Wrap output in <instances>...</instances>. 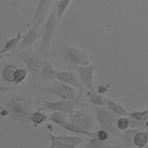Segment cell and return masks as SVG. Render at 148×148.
Listing matches in <instances>:
<instances>
[{
    "instance_id": "obj_4",
    "label": "cell",
    "mask_w": 148,
    "mask_h": 148,
    "mask_svg": "<svg viewBox=\"0 0 148 148\" xmlns=\"http://www.w3.org/2000/svg\"><path fill=\"white\" fill-rule=\"evenodd\" d=\"M12 54L19 58L25 64L34 80H36L40 78L43 59L34 52L32 47H29L18 53H13Z\"/></svg>"
},
{
    "instance_id": "obj_17",
    "label": "cell",
    "mask_w": 148,
    "mask_h": 148,
    "mask_svg": "<svg viewBox=\"0 0 148 148\" xmlns=\"http://www.w3.org/2000/svg\"><path fill=\"white\" fill-rule=\"evenodd\" d=\"M119 145L112 144L109 141H102L97 136L91 138L85 145L84 148H118Z\"/></svg>"
},
{
    "instance_id": "obj_31",
    "label": "cell",
    "mask_w": 148,
    "mask_h": 148,
    "mask_svg": "<svg viewBox=\"0 0 148 148\" xmlns=\"http://www.w3.org/2000/svg\"><path fill=\"white\" fill-rule=\"evenodd\" d=\"M97 137L102 141H106L109 138V133L103 130H100L97 132Z\"/></svg>"
},
{
    "instance_id": "obj_22",
    "label": "cell",
    "mask_w": 148,
    "mask_h": 148,
    "mask_svg": "<svg viewBox=\"0 0 148 148\" xmlns=\"http://www.w3.org/2000/svg\"><path fill=\"white\" fill-rule=\"evenodd\" d=\"M133 143L136 147H145L148 143V135L145 131H138L134 137Z\"/></svg>"
},
{
    "instance_id": "obj_1",
    "label": "cell",
    "mask_w": 148,
    "mask_h": 148,
    "mask_svg": "<svg viewBox=\"0 0 148 148\" xmlns=\"http://www.w3.org/2000/svg\"><path fill=\"white\" fill-rule=\"evenodd\" d=\"M40 101H34L20 96H12L5 102L2 101V109L9 110V117L13 120L24 125H31L30 117L34 108Z\"/></svg>"
},
{
    "instance_id": "obj_25",
    "label": "cell",
    "mask_w": 148,
    "mask_h": 148,
    "mask_svg": "<svg viewBox=\"0 0 148 148\" xmlns=\"http://www.w3.org/2000/svg\"><path fill=\"white\" fill-rule=\"evenodd\" d=\"M17 70V67L13 65H8L6 66L2 71V76L3 79L7 82H14Z\"/></svg>"
},
{
    "instance_id": "obj_37",
    "label": "cell",
    "mask_w": 148,
    "mask_h": 148,
    "mask_svg": "<svg viewBox=\"0 0 148 148\" xmlns=\"http://www.w3.org/2000/svg\"><path fill=\"white\" fill-rule=\"evenodd\" d=\"M145 148H148V143H147V145L145 147Z\"/></svg>"
},
{
    "instance_id": "obj_11",
    "label": "cell",
    "mask_w": 148,
    "mask_h": 148,
    "mask_svg": "<svg viewBox=\"0 0 148 148\" xmlns=\"http://www.w3.org/2000/svg\"><path fill=\"white\" fill-rule=\"evenodd\" d=\"M56 80L70 86H73L75 88H77L78 89L77 95L82 97L84 87L79 80L76 71L58 70Z\"/></svg>"
},
{
    "instance_id": "obj_23",
    "label": "cell",
    "mask_w": 148,
    "mask_h": 148,
    "mask_svg": "<svg viewBox=\"0 0 148 148\" xmlns=\"http://www.w3.org/2000/svg\"><path fill=\"white\" fill-rule=\"evenodd\" d=\"M48 120L57 124L60 127L69 121L68 115L58 112H53L52 114L49 116Z\"/></svg>"
},
{
    "instance_id": "obj_3",
    "label": "cell",
    "mask_w": 148,
    "mask_h": 148,
    "mask_svg": "<svg viewBox=\"0 0 148 148\" xmlns=\"http://www.w3.org/2000/svg\"><path fill=\"white\" fill-rule=\"evenodd\" d=\"M61 53L62 58L68 64L77 66L88 65L90 64V61L86 50L79 49L65 43L61 46Z\"/></svg>"
},
{
    "instance_id": "obj_6",
    "label": "cell",
    "mask_w": 148,
    "mask_h": 148,
    "mask_svg": "<svg viewBox=\"0 0 148 148\" xmlns=\"http://www.w3.org/2000/svg\"><path fill=\"white\" fill-rule=\"evenodd\" d=\"M76 103L69 100H59L50 101L46 99L42 101V106L36 110L40 111H51L63 113L68 116L73 114L76 110Z\"/></svg>"
},
{
    "instance_id": "obj_24",
    "label": "cell",
    "mask_w": 148,
    "mask_h": 148,
    "mask_svg": "<svg viewBox=\"0 0 148 148\" xmlns=\"http://www.w3.org/2000/svg\"><path fill=\"white\" fill-rule=\"evenodd\" d=\"M87 95L91 102L95 106L104 107V106H106L103 99V97L95 91H88L87 92Z\"/></svg>"
},
{
    "instance_id": "obj_26",
    "label": "cell",
    "mask_w": 148,
    "mask_h": 148,
    "mask_svg": "<svg viewBox=\"0 0 148 148\" xmlns=\"http://www.w3.org/2000/svg\"><path fill=\"white\" fill-rule=\"evenodd\" d=\"M28 71L27 68H19L17 69L14 77V83L16 84H20L24 82L25 80Z\"/></svg>"
},
{
    "instance_id": "obj_21",
    "label": "cell",
    "mask_w": 148,
    "mask_h": 148,
    "mask_svg": "<svg viewBox=\"0 0 148 148\" xmlns=\"http://www.w3.org/2000/svg\"><path fill=\"white\" fill-rule=\"evenodd\" d=\"M71 2L72 1L71 0H60L56 1V8L55 10L56 13L57 23L58 24L60 23L62 17Z\"/></svg>"
},
{
    "instance_id": "obj_34",
    "label": "cell",
    "mask_w": 148,
    "mask_h": 148,
    "mask_svg": "<svg viewBox=\"0 0 148 148\" xmlns=\"http://www.w3.org/2000/svg\"><path fill=\"white\" fill-rule=\"evenodd\" d=\"M9 111L8 109L6 108L2 109L1 110H0V115L2 117H6V116H9Z\"/></svg>"
},
{
    "instance_id": "obj_39",
    "label": "cell",
    "mask_w": 148,
    "mask_h": 148,
    "mask_svg": "<svg viewBox=\"0 0 148 148\" xmlns=\"http://www.w3.org/2000/svg\"><path fill=\"white\" fill-rule=\"evenodd\" d=\"M34 148H39V147H34Z\"/></svg>"
},
{
    "instance_id": "obj_29",
    "label": "cell",
    "mask_w": 148,
    "mask_h": 148,
    "mask_svg": "<svg viewBox=\"0 0 148 148\" xmlns=\"http://www.w3.org/2000/svg\"><path fill=\"white\" fill-rule=\"evenodd\" d=\"M127 117L129 120V123H130L129 128L138 130L140 131L144 129V125H145V121L136 120V119L131 118L128 116H127Z\"/></svg>"
},
{
    "instance_id": "obj_16",
    "label": "cell",
    "mask_w": 148,
    "mask_h": 148,
    "mask_svg": "<svg viewBox=\"0 0 148 148\" xmlns=\"http://www.w3.org/2000/svg\"><path fill=\"white\" fill-rule=\"evenodd\" d=\"M23 37L24 34L23 35L21 32H19L17 34L16 36H14L12 38L8 40L5 42L2 48L0 50V55L7 54L9 51L14 50L17 48V46Z\"/></svg>"
},
{
    "instance_id": "obj_19",
    "label": "cell",
    "mask_w": 148,
    "mask_h": 148,
    "mask_svg": "<svg viewBox=\"0 0 148 148\" xmlns=\"http://www.w3.org/2000/svg\"><path fill=\"white\" fill-rule=\"evenodd\" d=\"M140 130H135V129H130L128 128L126 130L123 131L121 134L120 137L122 138L124 145L125 148H134L135 147L133 139L135 134Z\"/></svg>"
},
{
    "instance_id": "obj_35",
    "label": "cell",
    "mask_w": 148,
    "mask_h": 148,
    "mask_svg": "<svg viewBox=\"0 0 148 148\" xmlns=\"http://www.w3.org/2000/svg\"><path fill=\"white\" fill-rule=\"evenodd\" d=\"M144 129L146 133L148 135V118L145 120V125H144Z\"/></svg>"
},
{
    "instance_id": "obj_9",
    "label": "cell",
    "mask_w": 148,
    "mask_h": 148,
    "mask_svg": "<svg viewBox=\"0 0 148 148\" xmlns=\"http://www.w3.org/2000/svg\"><path fill=\"white\" fill-rule=\"evenodd\" d=\"M68 120L72 124L87 131H94L95 128L93 116L85 110H76L73 114L68 116Z\"/></svg>"
},
{
    "instance_id": "obj_12",
    "label": "cell",
    "mask_w": 148,
    "mask_h": 148,
    "mask_svg": "<svg viewBox=\"0 0 148 148\" xmlns=\"http://www.w3.org/2000/svg\"><path fill=\"white\" fill-rule=\"evenodd\" d=\"M53 1L51 0H40L38 1L36 8L34 13V15L31 18L27 24V27L30 28L38 21L40 19L46 18L47 13Z\"/></svg>"
},
{
    "instance_id": "obj_36",
    "label": "cell",
    "mask_w": 148,
    "mask_h": 148,
    "mask_svg": "<svg viewBox=\"0 0 148 148\" xmlns=\"http://www.w3.org/2000/svg\"><path fill=\"white\" fill-rule=\"evenodd\" d=\"M9 56H12V53H7V54H2L0 55V60H1L2 58L6 57H9Z\"/></svg>"
},
{
    "instance_id": "obj_33",
    "label": "cell",
    "mask_w": 148,
    "mask_h": 148,
    "mask_svg": "<svg viewBox=\"0 0 148 148\" xmlns=\"http://www.w3.org/2000/svg\"><path fill=\"white\" fill-rule=\"evenodd\" d=\"M110 85L109 84H102V85H100L98 87V89H97V92L99 94H104L106 92H107L109 90V87Z\"/></svg>"
},
{
    "instance_id": "obj_27",
    "label": "cell",
    "mask_w": 148,
    "mask_h": 148,
    "mask_svg": "<svg viewBox=\"0 0 148 148\" xmlns=\"http://www.w3.org/2000/svg\"><path fill=\"white\" fill-rule=\"evenodd\" d=\"M128 117L136 120L145 121L148 118V108L143 110H137L130 112Z\"/></svg>"
},
{
    "instance_id": "obj_5",
    "label": "cell",
    "mask_w": 148,
    "mask_h": 148,
    "mask_svg": "<svg viewBox=\"0 0 148 148\" xmlns=\"http://www.w3.org/2000/svg\"><path fill=\"white\" fill-rule=\"evenodd\" d=\"M41 89L46 92L54 94L64 100L72 101L76 103L77 94L76 89L59 81L53 80L47 83V84L43 86Z\"/></svg>"
},
{
    "instance_id": "obj_8",
    "label": "cell",
    "mask_w": 148,
    "mask_h": 148,
    "mask_svg": "<svg viewBox=\"0 0 148 148\" xmlns=\"http://www.w3.org/2000/svg\"><path fill=\"white\" fill-rule=\"evenodd\" d=\"M94 112L97 119L102 128V130L110 133L115 137H120L121 132L117 128L116 124L110 119L107 112L106 108L94 106Z\"/></svg>"
},
{
    "instance_id": "obj_38",
    "label": "cell",
    "mask_w": 148,
    "mask_h": 148,
    "mask_svg": "<svg viewBox=\"0 0 148 148\" xmlns=\"http://www.w3.org/2000/svg\"><path fill=\"white\" fill-rule=\"evenodd\" d=\"M2 98H3V97H1V96H0V99H2Z\"/></svg>"
},
{
    "instance_id": "obj_32",
    "label": "cell",
    "mask_w": 148,
    "mask_h": 148,
    "mask_svg": "<svg viewBox=\"0 0 148 148\" xmlns=\"http://www.w3.org/2000/svg\"><path fill=\"white\" fill-rule=\"evenodd\" d=\"M14 88V86H0V96L3 97V96L7 94L8 92L12 90Z\"/></svg>"
},
{
    "instance_id": "obj_18",
    "label": "cell",
    "mask_w": 148,
    "mask_h": 148,
    "mask_svg": "<svg viewBox=\"0 0 148 148\" xmlns=\"http://www.w3.org/2000/svg\"><path fill=\"white\" fill-rule=\"evenodd\" d=\"M61 127L67 131H69L72 132H75V133H77L79 134H82V135H83L85 136H87L90 137L91 138L97 136V132H95L94 131H90L86 130L79 126H77L75 124H72L71 123H70L69 121L67 122L66 123H65V124H64L63 125H62Z\"/></svg>"
},
{
    "instance_id": "obj_40",
    "label": "cell",
    "mask_w": 148,
    "mask_h": 148,
    "mask_svg": "<svg viewBox=\"0 0 148 148\" xmlns=\"http://www.w3.org/2000/svg\"><path fill=\"white\" fill-rule=\"evenodd\" d=\"M124 148H125V147H124Z\"/></svg>"
},
{
    "instance_id": "obj_20",
    "label": "cell",
    "mask_w": 148,
    "mask_h": 148,
    "mask_svg": "<svg viewBox=\"0 0 148 148\" xmlns=\"http://www.w3.org/2000/svg\"><path fill=\"white\" fill-rule=\"evenodd\" d=\"M49 116L44 112L36 110L30 117V121L32 125L37 127L48 120Z\"/></svg>"
},
{
    "instance_id": "obj_10",
    "label": "cell",
    "mask_w": 148,
    "mask_h": 148,
    "mask_svg": "<svg viewBox=\"0 0 148 148\" xmlns=\"http://www.w3.org/2000/svg\"><path fill=\"white\" fill-rule=\"evenodd\" d=\"M96 66L95 65H83L76 67L79 80L84 87H86L88 91H95L94 87V72Z\"/></svg>"
},
{
    "instance_id": "obj_14",
    "label": "cell",
    "mask_w": 148,
    "mask_h": 148,
    "mask_svg": "<svg viewBox=\"0 0 148 148\" xmlns=\"http://www.w3.org/2000/svg\"><path fill=\"white\" fill-rule=\"evenodd\" d=\"M42 131H43L47 135V138H51L56 140H60L62 142H64L68 145H74L75 146L79 145L83 141L84 138L80 137L79 136H74V135H55L50 134V132H47L46 131L40 128Z\"/></svg>"
},
{
    "instance_id": "obj_15",
    "label": "cell",
    "mask_w": 148,
    "mask_h": 148,
    "mask_svg": "<svg viewBox=\"0 0 148 148\" xmlns=\"http://www.w3.org/2000/svg\"><path fill=\"white\" fill-rule=\"evenodd\" d=\"M103 99L107 108L120 117H127L129 116L130 112L120 103L107 97H103Z\"/></svg>"
},
{
    "instance_id": "obj_7",
    "label": "cell",
    "mask_w": 148,
    "mask_h": 148,
    "mask_svg": "<svg viewBox=\"0 0 148 148\" xmlns=\"http://www.w3.org/2000/svg\"><path fill=\"white\" fill-rule=\"evenodd\" d=\"M45 18H42L38 21L33 25L28 30V31L24 34V37L20 41L17 48L14 50L13 53L20 52L29 47H32L34 43L39 38L42 36V24Z\"/></svg>"
},
{
    "instance_id": "obj_30",
    "label": "cell",
    "mask_w": 148,
    "mask_h": 148,
    "mask_svg": "<svg viewBox=\"0 0 148 148\" xmlns=\"http://www.w3.org/2000/svg\"><path fill=\"white\" fill-rule=\"evenodd\" d=\"M116 127L119 131H124L129 128L130 123L127 117H120L116 123Z\"/></svg>"
},
{
    "instance_id": "obj_2",
    "label": "cell",
    "mask_w": 148,
    "mask_h": 148,
    "mask_svg": "<svg viewBox=\"0 0 148 148\" xmlns=\"http://www.w3.org/2000/svg\"><path fill=\"white\" fill-rule=\"evenodd\" d=\"M56 13L54 9L47 17L43 25L40 48L37 54L41 57L47 54L51 47L53 38L56 35L57 25Z\"/></svg>"
},
{
    "instance_id": "obj_13",
    "label": "cell",
    "mask_w": 148,
    "mask_h": 148,
    "mask_svg": "<svg viewBox=\"0 0 148 148\" xmlns=\"http://www.w3.org/2000/svg\"><path fill=\"white\" fill-rule=\"evenodd\" d=\"M58 70L55 68L50 62L46 58L42 60V66L40 72V78L51 82L56 79Z\"/></svg>"
},
{
    "instance_id": "obj_28",
    "label": "cell",
    "mask_w": 148,
    "mask_h": 148,
    "mask_svg": "<svg viewBox=\"0 0 148 148\" xmlns=\"http://www.w3.org/2000/svg\"><path fill=\"white\" fill-rule=\"evenodd\" d=\"M47 139L50 141V144L48 148H76V146L74 145H68L58 140L51 138Z\"/></svg>"
}]
</instances>
